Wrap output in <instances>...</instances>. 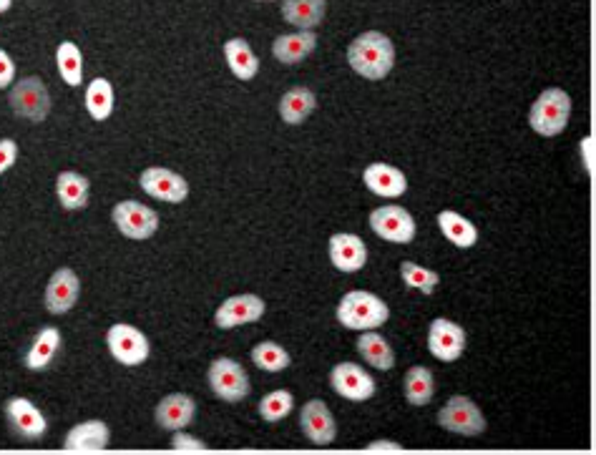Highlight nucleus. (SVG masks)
<instances>
[{
    "mask_svg": "<svg viewBox=\"0 0 596 455\" xmlns=\"http://www.w3.org/2000/svg\"><path fill=\"white\" fill-rule=\"evenodd\" d=\"M348 63L358 76L383 81L395 66V46L385 33L365 31L348 46Z\"/></svg>",
    "mask_w": 596,
    "mask_h": 455,
    "instance_id": "obj_1",
    "label": "nucleus"
},
{
    "mask_svg": "<svg viewBox=\"0 0 596 455\" xmlns=\"http://www.w3.org/2000/svg\"><path fill=\"white\" fill-rule=\"evenodd\" d=\"M335 317L348 330H378L390 320V307L373 292L353 290L340 300Z\"/></svg>",
    "mask_w": 596,
    "mask_h": 455,
    "instance_id": "obj_2",
    "label": "nucleus"
},
{
    "mask_svg": "<svg viewBox=\"0 0 596 455\" xmlns=\"http://www.w3.org/2000/svg\"><path fill=\"white\" fill-rule=\"evenodd\" d=\"M571 116V96L566 94L564 88L549 86L539 94V99L531 104L529 111V124L531 129L539 136H559L561 131L569 126Z\"/></svg>",
    "mask_w": 596,
    "mask_h": 455,
    "instance_id": "obj_3",
    "label": "nucleus"
},
{
    "mask_svg": "<svg viewBox=\"0 0 596 455\" xmlns=\"http://www.w3.org/2000/svg\"><path fill=\"white\" fill-rule=\"evenodd\" d=\"M8 104H11L13 114L18 119H26L28 124H43L51 114V94L38 76H26L13 83Z\"/></svg>",
    "mask_w": 596,
    "mask_h": 455,
    "instance_id": "obj_4",
    "label": "nucleus"
},
{
    "mask_svg": "<svg viewBox=\"0 0 596 455\" xmlns=\"http://www.w3.org/2000/svg\"><path fill=\"white\" fill-rule=\"evenodd\" d=\"M207 380L212 393L229 405L242 403L252 393L247 370L237 360H232V357H217V360H212V365L207 368Z\"/></svg>",
    "mask_w": 596,
    "mask_h": 455,
    "instance_id": "obj_5",
    "label": "nucleus"
},
{
    "mask_svg": "<svg viewBox=\"0 0 596 455\" xmlns=\"http://www.w3.org/2000/svg\"><path fill=\"white\" fill-rule=\"evenodd\" d=\"M106 345H109L111 357L124 368H139L151 355L149 337L139 327L126 325V322H116L106 330Z\"/></svg>",
    "mask_w": 596,
    "mask_h": 455,
    "instance_id": "obj_6",
    "label": "nucleus"
},
{
    "mask_svg": "<svg viewBox=\"0 0 596 455\" xmlns=\"http://www.w3.org/2000/svg\"><path fill=\"white\" fill-rule=\"evenodd\" d=\"M111 219H114L116 229L124 234L126 239H134V242H144V239H151L156 232H159V214L154 212L146 204L136 202V199H124L114 207L111 212Z\"/></svg>",
    "mask_w": 596,
    "mask_h": 455,
    "instance_id": "obj_7",
    "label": "nucleus"
},
{
    "mask_svg": "<svg viewBox=\"0 0 596 455\" xmlns=\"http://www.w3.org/2000/svg\"><path fill=\"white\" fill-rule=\"evenodd\" d=\"M438 425L456 435H481L486 430V418H483L481 408L473 403L466 395H453L441 410H438Z\"/></svg>",
    "mask_w": 596,
    "mask_h": 455,
    "instance_id": "obj_8",
    "label": "nucleus"
},
{
    "mask_svg": "<svg viewBox=\"0 0 596 455\" xmlns=\"http://www.w3.org/2000/svg\"><path fill=\"white\" fill-rule=\"evenodd\" d=\"M3 415H6L13 433H16L18 438L28 440V443H36V440H41L43 435L48 433L46 415L38 410V405L33 403V400L21 398V395L8 398L6 403H3Z\"/></svg>",
    "mask_w": 596,
    "mask_h": 455,
    "instance_id": "obj_9",
    "label": "nucleus"
},
{
    "mask_svg": "<svg viewBox=\"0 0 596 455\" xmlns=\"http://www.w3.org/2000/svg\"><path fill=\"white\" fill-rule=\"evenodd\" d=\"M370 227L380 239L390 244H410L415 239V232H418L413 214L398 207V204H385V207L373 209Z\"/></svg>",
    "mask_w": 596,
    "mask_h": 455,
    "instance_id": "obj_10",
    "label": "nucleus"
},
{
    "mask_svg": "<svg viewBox=\"0 0 596 455\" xmlns=\"http://www.w3.org/2000/svg\"><path fill=\"white\" fill-rule=\"evenodd\" d=\"M139 184L151 199L166 204H182L189 197V181L182 174L164 166H146L139 176Z\"/></svg>",
    "mask_w": 596,
    "mask_h": 455,
    "instance_id": "obj_11",
    "label": "nucleus"
},
{
    "mask_svg": "<svg viewBox=\"0 0 596 455\" xmlns=\"http://www.w3.org/2000/svg\"><path fill=\"white\" fill-rule=\"evenodd\" d=\"M330 385L340 398L350 400V403H365L378 390L373 375L355 362H337L330 370Z\"/></svg>",
    "mask_w": 596,
    "mask_h": 455,
    "instance_id": "obj_12",
    "label": "nucleus"
},
{
    "mask_svg": "<svg viewBox=\"0 0 596 455\" xmlns=\"http://www.w3.org/2000/svg\"><path fill=\"white\" fill-rule=\"evenodd\" d=\"M267 305L262 297L252 295V292H244V295H234L229 300H224L222 305L214 312V325L219 330H234V327L252 325V322L262 320Z\"/></svg>",
    "mask_w": 596,
    "mask_h": 455,
    "instance_id": "obj_13",
    "label": "nucleus"
},
{
    "mask_svg": "<svg viewBox=\"0 0 596 455\" xmlns=\"http://www.w3.org/2000/svg\"><path fill=\"white\" fill-rule=\"evenodd\" d=\"M428 350L436 360L456 362L466 352V330L448 317H436L428 327Z\"/></svg>",
    "mask_w": 596,
    "mask_h": 455,
    "instance_id": "obj_14",
    "label": "nucleus"
},
{
    "mask_svg": "<svg viewBox=\"0 0 596 455\" xmlns=\"http://www.w3.org/2000/svg\"><path fill=\"white\" fill-rule=\"evenodd\" d=\"M78 297H81V280L73 272L71 267H58L51 275L46 285V295H43V302H46V310L51 315H66L76 307Z\"/></svg>",
    "mask_w": 596,
    "mask_h": 455,
    "instance_id": "obj_15",
    "label": "nucleus"
},
{
    "mask_svg": "<svg viewBox=\"0 0 596 455\" xmlns=\"http://www.w3.org/2000/svg\"><path fill=\"white\" fill-rule=\"evenodd\" d=\"M300 428L302 435H305L312 445H330L335 443L337 438V423L335 418H332L325 400L315 398L302 405Z\"/></svg>",
    "mask_w": 596,
    "mask_h": 455,
    "instance_id": "obj_16",
    "label": "nucleus"
},
{
    "mask_svg": "<svg viewBox=\"0 0 596 455\" xmlns=\"http://www.w3.org/2000/svg\"><path fill=\"white\" fill-rule=\"evenodd\" d=\"M327 252H330L332 267L340 269V272H360L368 262V247H365L363 239L358 234L350 232H337L332 234L330 242H327Z\"/></svg>",
    "mask_w": 596,
    "mask_h": 455,
    "instance_id": "obj_17",
    "label": "nucleus"
},
{
    "mask_svg": "<svg viewBox=\"0 0 596 455\" xmlns=\"http://www.w3.org/2000/svg\"><path fill=\"white\" fill-rule=\"evenodd\" d=\"M154 418L156 425H159L161 430H169V433L189 428V425L194 423V418H197V400L187 393L166 395V398H161V403L156 405Z\"/></svg>",
    "mask_w": 596,
    "mask_h": 455,
    "instance_id": "obj_18",
    "label": "nucleus"
},
{
    "mask_svg": "<svg viewBox=\"0 0 596 455\" xmlns=\"http://www.w3.org/2000/svg\"><path fill=\"white\" fill-rule=\"evenodd\" d=\"M111 430L104 420H83L68 430L63 450L68 453H104L109 448Z\"/></svg>",
    "mask_w": 596,
    "mask_h": 455,
    "instance_id": "obj_19",
    "label": "nucleus"
},
{
    "mask_svg": "<svg viewBox=\"0 0 596 455\" xmlns=\"http://www.w3.org/2000/svg\"><path fill=\"white\" fill-rule=\"evenodd\" d=\"M363 181L375 197L383 199H398L408 192V179H405L403 171L393 164H383V161L365 166Z\"/></svg>",
    "mask_w": 596,
    "mask_h": 455,
    "instance_id": "obj_20",
    "label": "nucleus"
},
{
    "mask_svg": "<svg viewBox=\"0 0 596 455\" xmlns=\"http://www.w3.org/2000/svg\"><path fill=\"white\" fill-rule=\"evenodd\" d=\"M61 345H63V337L58 327L53 325L41 327V330L36 332V337H33L31 347L26 350V355H23V365H26L31 373H43V370L53 362V357L58 355Z\"/></svg>",
    "mask_w": 596,
    "mask_h": 455,
    "instance_id": "obj_21",
    "label": "nucleus"
},
{
    "mask_svg": "<svg viewBox=\"0 0 596 455\" xmlns=\"http://www.w3.org/2000/svg\"><path fill=\"white\" fill-rule=\"evenodd\" d=\"M91 194V181L78 171H61L56 176V197L66 212L86 209Z\"/></svg>",
    "mask_w": 596,
    "mask_h": 455,
    "instance_id": "obj_22",
    "label": "nucleus"
},
{
    "mask_svg": "<svg viewBox=\"0 0 596 455\" xmlns=\"http://www.w3.org/2000/svg\"><path fill=\"white\" fill-rule=\"evenodd\" d=\"M315 48H317L315 31H297V33H287V36L275 38V43H272V56H275L280 63L295 66V63L305 61Z\"/></svg>",
    "mask_w": 596,
    "mask_h": 455,
    "instance_id": "obj_23",
    "label": "nucleus"
},
{
    "mask_svg": "<svg viewBox=\"0 0 596 455\" xmlns=\"http://www.w3.org/2000/svg\"><path fill=\"white\" fill-rule=\"evenodd\" d=\"M224 61L239 81H252L260 73V58L254 56L252 46L244 38H229L222 46Z\"/></svg>",
    "mask_w": 596,
    "mask_h": 455,
    "instance_id": "obj_24",
    "label": "nucleus"
},
{
    "mask_svg": "<svg viewBox=\"0 0 596 455\" xmlns=\"http://www.w3.org/2000/svg\"><path fill=\"white\" fill-rule=\"evenodd\" d=\"M317 109V96L307 86H292L280 99V116L285 124L300 126Z\"/></svg>",
    "mask_w": 596,
    "mask_h": 455,
    "instance_id": "obj_25",
    "label": "nucleus"
},
{
    "mask_svg": "<svg viewBox=\"0 0 596 455\" xmlns=\"http://www.w3.org/2000/svg\"><path fill=\"white\" fill-rule=\"evenodd\" d=\"M327 0H282V18L300 31H315L325 18Z\"/></svg>",
    "mask_w": 596,
    "mask_h": 455,
    "instance_id": "obj_26",
    "label": "nucleus"
},
{
    "mask_svg": "<svg viewBox=\"0 0 596 455\" xmlns=\"http://www.w3.org/2000/svg\"><path fill=\"white\" fill-rule=\"evenodd\" d=\"M438 227H441L443 237L451 244H456L458 249H471L478 244L476 224L463 217V214L453 212V209H443L438 214Z\"/></svg>",
    "mask_w": 596,
    "mask_h": 455,
    "instance_id": "obj_27",
    "label": "nucleus"
},
{
    "mask_svg": "<svg viewBox=\"0 0 596 455\" xmlns=\"http://www.w3.org/2000/svg\"><path fill=\"white\" fill-rule=\"evenodd\" d=\"M355 350H358L360 357H363L368 365H373V368H378V370H393L395 368L393 347L388 345V340H385L380 332L363 330V335H360L358 342H355Z\"/></svg>",
    "mask_w": 596,
    "mask_h": 455,
    "instance_id": "obj_28",
    "label": "nucleus"
},
{
    "mask_svg": "<svg viewBox=\"0 0 596 455\" xmlns=\"http://www.w3.org/2000/svg\"><path fill=\"white\" fill-rule=\"evenodd\" d=\"M403 393L405 400L415 408H423L433 400L436 395V380H433V373L425 365H413V368L405 373L403 380Z\"/></svg>",
    "mask_w": 596,
    "mask_h": 455,
    "instance_id": "obj_29",
    "label": "nucleus"
},
{
    "mask_svg": "<svg viewBox=\"0 0 596 455\" xmlns=\"http://www.w3.org/2000/svg\"><path fill=\"white\" fill-rule=\"evenodd\" d=\"M83 106H86V111H89L94 121H106L114 114V86H111L109 78H94L86 86Z\"/></svg>",
    "mask_w": 596,
    "mask_h": 455,
    "instance_id": "obj_30",
    "label": "nucleus"
},
{
    "mask_svg": "<svg viewBox=\"0 0 596 455\" xmlns=\"http://www.w3.org/2000/svg\"><path fill=\"white\" fill-rule=\"evenodd\" d=\"M56 66L61 73L63 83H68L71 88L81 86L83 83V53L81 48L73 41H63L56 48Z\"/></svg>",
    "mask_w": 596,
    "mask_h": 455,
    "instance_id": "obj_31",
    "label": "nucleus"
},
{
    "mask_svg": "<svg viewBox=\"0 0 596 455\" xmlns=\"http://www.w3.org/2000/svg\"><path fill=\"white\" fill-rule=\"evenodd\" d=\"M252 362L265 373H282L292 365V357L280 342L275 340H265L260 345L252 347Z\"/></svg>",
    "mask_w": 596,
    "mask_h": 455,
    "instance_id": "obj_32",
    "label": "nucleus"
},
{
    "mask_svg": "<svg viewBox=\"0 0 596 455\" xmlns=\"http://www.w3.org/2000/svg\"><path fill=\"white\" fill-rule=\"evenodd\" d=\"M292 408H295V395L290 390H272L260 400L257 413H260L265 423H280L292 413Z\"/></svg>",
    "mask_w": 596,
    "mask_h": 455,
    "instance_id": "obj_33",
    "label": "nucleus"
},
{
    "mask_svg": "<svg viewBox=\"0 0 596 455\" xmlns=\"http://www.w3.org/2000/svg\"><path fill=\"white\" fill-rule=\"evenodd\" d=\"M400 277H403V282L410 287V290H418L423 292V295H433L436 287L441 285V275H438L436 269L420 267V264L415 262L400 264Z\"/></svg>",
    "mask_w": 596,
    "mask_h": 455,
    "instance_id": "obj_34",
    "label": "nucleus"
},
{
    "mask_svg": "<svg viewBox=\"0 0 596 455\" xmlns=\"http://www.w3.org/2000/svg\"><path fill=\"white\" fill-rule=\"evenodd\" d=\"M172 450H177V453H207V445H204L199 438H194V435H189L187 428H184V430H174Z\"/></svg>",
    "mask_w": 596,
    "mask_h": 455,
    "instance_id": "obj_35",
    "label": "nucleus"
},
{
    "mask_svg": "<svg viewBox=\"0 0 596 455\" xmlns=\"http://www.w3.org/2000/svg\"><path fill=\"white\" fill-rule=\"evenodd\" d=\"M18 161V144L16 139H0V174H6L16 166Z\"/></svg>",
    "mask_w": 596,
    "mask_h": 455,
    "instance_id": "obj_36",
    "label": "nucleus"
},
{
    "mask_svg": "<svg viewBox=\"0 0 596 455\" xmlns=\"http://www.w3.org/2000/svg\"><path fill=\"white\" fill-rule=\"evenodd\" d=\"M16 83V63L6 48H0V88H11Z\"/></svg>",
    "mask_w": 596,
    "mask_h": 455,
    "instance_id": "obj_37",
    "label": "nucleus"
},
{
    "mask_svg": "<svg viewBox=\"0 0 596 455\" xmlns=\"http://www.w3.org/2000/svg\"><path fill=\"white\" fill-rule=\"evenodd\" d=\"M579 151H581V161H584V169L586 174H589V179L594 176V166H596V144H594V136H584L579 144Z\"/></svg>",
    "mask_w": 596,
    "mask_h": 455,
    "instance_id": "obj_38",
    "label": "nucleus"
},
{
    "mask_svg": "<svg viewBox=\"0 0 596 455\" xmlns=\"http://www.w3.org/2000/svg\"><path fill=\"white\" fill-rule=\"evenodd\" d=\"M368 453H403V445L395 443V440H373V443L365 445Z\"/></svg>",
    "mask_w": 596,
    "mask_h": 455,
    "instance_id": "obj_39",
    "label": "nucleus"
},
{
    "mask_svg": "<svg viewBox=\"0 0 596 455\" xmlns=\"http://www.w3.org/2000/svg\"><path fill=\"white\" fill-rule=\"evenodd\" d=\"M13 6V0H0V13H8Z\"/></svg>",
    "mask_w": 596,
    "mask_h": 455,
    "instance_id": "obj_40",
    "label": "nucleus"
},
{
    "mask_svg": "<svg viewBox=\"0 0 596 455\" xmlns=\"http://www.w3.org/2000/svg\"><path fill=\"white\" fill-rule=\"evenodd\" d=\"M254 3H265V0H254Z\"/></svg>",
    "mask_w": 596,
    "mask_h": 455,
    "instance_id": "obj_41",
    "label": "nucleus"
}]
</instances>
